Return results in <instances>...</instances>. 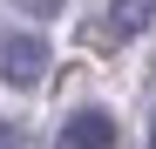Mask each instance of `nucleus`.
<instances>
[{
    "label": "nucleus",
    "mask_w": 156,
    "mask_h": 149,
    "mask_svg": "<svg viewBox=\"0 0 156 149\" xmlns=\"http://www.w3.org/2000/svg\"><path fill=\"white\" fill-rule=\"evenodd\" d=\"M0 149H27V142H20V129H14V122H0Z\"/></svg>",
    "instance_id": "39448f33"
},
{
    "label": "nucleus",
    "mask_w": 156,
    "mask_h": 149,
    "mask_svg": "<svg viewBox=\"0 0 156 149\" xmlns=\"http://www.w3.org/2000/svg\"><path fill=\"white\" fill-rule=\"evenodd\" d=\"M149 20H156V0H109V27H115L122 41H129V34H143Z\"/></svg>",
    "instance_id": "7ed1b4c3"
},
{
    "label": "nucleus",
    "mask_w": 156,
    "mask_h": 149,
    "mask_svg": "<svg viewBox=\"0 0 156 149\" xmlns=\"http://www.w3.org/2000/svg\"><path fill=\"white\" fill-rule=\"evenodd\" d=\"M14 7H20V14H34V20H48V14H61L68 0H14Z\"/></svg>",
    "instance_id": "20e7f679"
},
{
    "label": "nucleus",
    "mask_w": 156,
    "mask_h": 149,
    "mask_svg": "<svg viewBox=\"0 0 156 149\" xmlns=\"http://www.w3.org/2000/svg\"><path fill=\"white\" fill-rule=\"evenodd\" d=\"M149 149H156V109H149Z\"/></svg>",
    "instance_id": "423d86ee"
},
{
    "label": "nucleus",
    "mask_w": 156,
    "mask_h": 149,
    "mask_svg": "<svg viewBox=\"0 0 156 149\" xmlns=\"http://www.w3.org/2000/svg\"><path fill=\"white\" fill-rule=\"evenodd\" d=\"M61 149H115V115L109 109H75L61 122Z\"/></svg>",
    "instance_id": "f03ea898"
},
{
    "label": "nucleus",
    "mask_w": 156,
    "mask_h": 149,
    "mask_svg": "<svg viewBox=\"0 0 156 149\" xmlns=\"http://www.w3.org/2000/svg\"><path fill=\"white\" fill-rule=\"evenodd\" d=\"M41 74H48V41L7 27V34H0V81H7V88H34Z\"/></svg>",
    "instance_id": "f257e3e1"
}]
</instances>
